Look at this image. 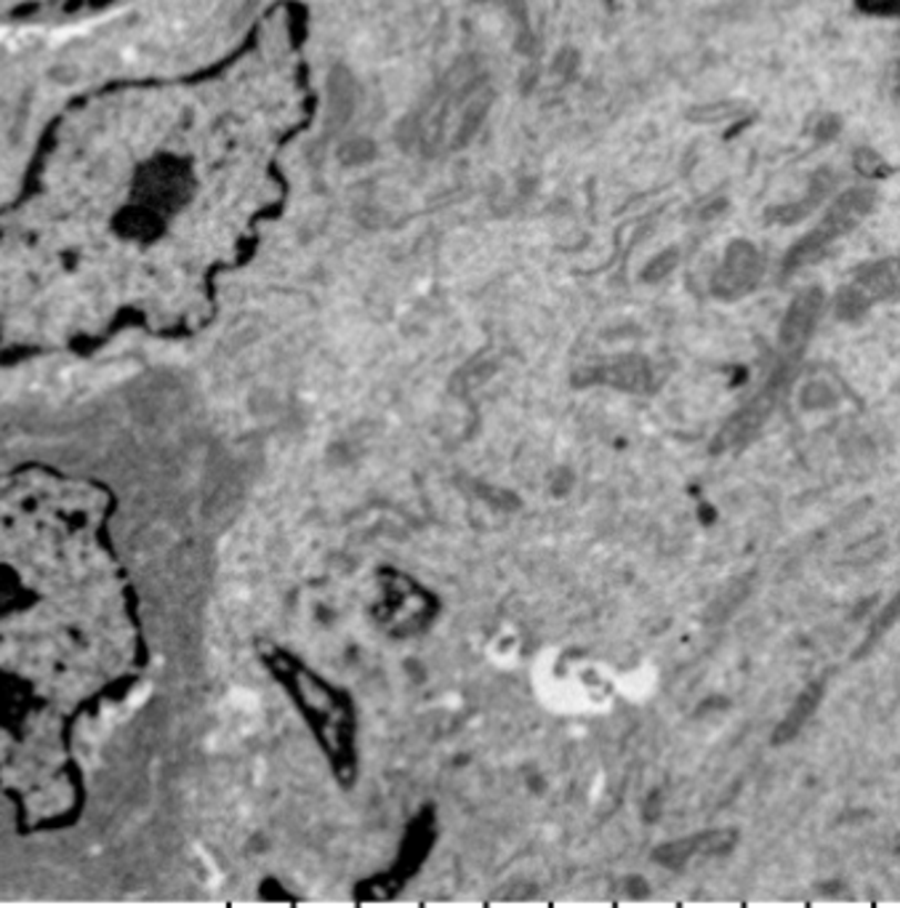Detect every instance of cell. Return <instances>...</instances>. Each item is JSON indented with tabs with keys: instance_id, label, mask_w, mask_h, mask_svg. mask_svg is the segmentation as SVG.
<instances>
[{
	"instance_id": "1",
	"label": "cell",
	"mask_w": 900,
	"mask_h": 908,
	"mask_svg": "<svg viewBox=\"0 0 900 908\" xmlns=\"http://www.w3.org/2000/svg\"><path fill=\"white\" fill-rule=\"evenodd\" d=\"M108 514L85 482L0 477V784L30 826L75 805L72 741L144 669Z\"/></svg>"
},
{
	"instance_id": "2",
	"label": "cell",
	"mask_w": 900,
	"mask_h": 908,
	"mask_svg": "<svg viewBox=\"0 0 900 908\" xmlns=\"http://www.w3.org/2000/svg\"><path fill=\"white\" fill-rule=\"evenodd\" d=\"M381 600L376 602V619L392 637H416L434 624L442 602L413 575L397 568L379 570Z\"/></svg>"
},
{
	"instance_id": "3",
	"label": "cell",
	"mask_w": 900,
	"mask_h": 908,
	"mask_svg": "<svg viewBox=\"0 0 900 908\" xmlns=\"http://www.w3.org/2000/svg\"><path fill=\"white\" fill-rule=\"evenodd\" d=\"M873 203H877V195L863 187L839 195L829 208V214L824 216V222H820L812 232H807L797 245H791V251L786 254L784 262V275H791V272L820 262L833 243L842 241L845 235H850V232L871 214Z\"/></svg>"
},
{
	"instance_id": "4",
	"label": "cell",
	"mask_w": 900,
	"mask_h": 908,
	"mask_svg": "<svg viewBox=\"0 0 900 908\" xmlns=\"http://www.w3.org/2000/svg\"><path fill=\"white\" fill-rule=\"evenodd\" d=\"M437 841V813L434 805H423L419 813L413 815L406 828V837L400 841V853H397L395 866L381 877L362 881L357 887V898L360 900H389L395 898L408 879H413L421 871L423 860L429 858Z\"/></svg>"
},
{
	"instance_id": "5",
	"label": "cell",
	"mask_w": 900,
	"mask_h": 908,
	"mask_svg": "<svg viewBox=\"0 0 900 908\" xmlns=\"http://www.w3.org/2000/svg\"><path fill=\"white\" fill-rule=\"evenodd\" d=\"M765 262L757 245L749 241H733L727 245L723 264L712 277V294L723 302H738V298L749 296L763 280Z\"/></svg>"
},
{
	"instance_id": "6",
	"label": "cell",
	"mask_w": 900,
	"mask_h": 908,
	"mask_svg": "<svg viewBox=\"0 0 900 908\" xmlns=\"http://www.w3.org/2000/svg\"><path fill=\"white\" fill-rule=\"evenodd\" d=\"M736 845H738L736 828H709V832L691 834V837L664 841V845L655 847L651 858L658 866L679 871V868H685L687 864H693V860L698 858H719V855H727Z\"/></svg>"
},
{
	"instance_id": "7",
	"label": "cell",
	"mask_w": 900,
	"mask_h": 908,
	"mask_svg": "<svg viewBox=\"0 0 900 908\" xmlns=\"http://www.w3.org/2000/svg\"><path fill=\"white\" fill-rule=\"evenodd\" d=\"M826 307V296L820 288H807L799 294L786 309L784 323H780V349L789 353L791 357H797L805 349V344L810 341L812 330H816L820 315H824Z\"/></svg>"
},
{
	"instance_id": "8",
	"label": "cell",
	"mask_w": 900,
	"mask_h": 908,
	"mask_svg": "<svg viewBox=\"0 0 900 908\" xmlns=\"http://www.w3.org/2000/svg\"><path fill=\"white\" fill-rule=\"evenodd\" d=\"M575 387H586V384H607V387L621 389V392H647L653 384L651 363L640 355H626L611 363V366H600L592 370H581L573 376Z\"/></svg>"
},
{
	"instance_id": "9",
	"label": "cell",
	"mask_w": 900,
	"mask_h": 908,
	"mask_svg": "<svg viewBox=\"0 0 900 908\" xmlns=\"http://www.w3.org/2000/svg\"><path fill=\"white\" fill-rule=\"evenodd\" d=\"M773 406H776V387L757 395L749 406L730 416V421H727L717 432V437H714L712 453H725V450H733L744 446V442H749L751 437L765 427L767 416L773 414Z\"/></svg>"
},
{
	"instance_id": "10",
	"label": "cell",
	"mask_w": 900,
	"mask_h": 908,
	"mask_svg": "<svg viewBox=\"0 0 900 908\" xmlns=\"http://www.w3.org/2000/svg\"><path fill=\"white\" fill-rule=\"evenodd\" d=\"M820 698H824V680L812 682V685H807L805 691L799 693V698L794 701V706L786 712V717L780 720L776 733H773V746H784L797 738V735L802 733V727L810 722L812 714H816Z\"/></svg>"
},
{
	"instance_id": "11",
	"label": "cell",
	"mask_w": 900,
	"mask_h": 908,
	"mask_svg": "<svg viewBox=\"0 0 900 908\" xmlns=\"http://www.w3.org/2000/svg\"><path fill=\"white\" fill-rule=\"evenodd\" d=\"M833 184V176H831V169H820L816 176H812L810 182V190H807V195L802 201L791 203V205H776V208H767V218L776 224H797L802 222L805 216H810L812 211L818 208L820 203H824V197L829 195Z\"/></svg>"
},
{
	"instance_id": "12",
	"label": "cell",
	"mask_w": 900,
	"mask_h": 908,
	"mask_svg": "<svg viewBox=\"0 0 900 908\" xmlns=\"http://www.w3.org/2000/svg\"><path fill=\"white\" fill-rule=\"evenodd\" d=\"M856 288L869 298L871 304L887 302V298L898 296V262L896 258H884V262L877 264H866L863 269H858L856 275Z\"/></svg>"
},
{
	"instance_id": "13",
	"label": "cell",
	"mask_w": 900,
	"mask_h": 908,
	"mask_svg": "<svg viewBox=\"0 0 900 908\" xmlns=\"http://www.w3.org/2000/svg\"><path fill=\"white\" fill-rule=\"evenodd\" d=\"M330 94H334V118L339 123L349 121L355 110V81L349 78L347 70H336L334 81H330Z\"/></svg>"
},
{
	"instance_id": "14",
	"label": "cell",
	"mask_w": 900,
	"mask_h": 908,
	"mask_svg": "<svg viewBox=\"0 0 900 908\" xmlns=\"http://www.w3.org/2000/svg\"><path fill=\"white\" fill-rule=\"evenodd\" d=\"M871 302L866 298L856 285H845L842 290L837 294V302H833V309H837V317L839 320H847V323H856L869 313Z\"/></svg>"
},
{
	"instance_id": "15",
	"label": "cell",
	"mask_w": 900,
	"mask_h": 908,
	"mask_svg": "<svg viewBox=\"0 0 900 908\" xmlns=\"http://www.w3.org/2000/svg\"><path fill=\"white\" fill-rule=\"evenodd\" d=\"M677 264H679V248L661 251V254L653 256L651 262H647V267L642 269V280L645 283L666 280V277L677 269Z\"/></svg>"
},
{
	"instance_id": "16",
	"label": "cell",
	"mask_w": 900,
	"mask_h": 908,
	"mask_svg": "<svg viewBox=\"0 0 900 908\" xmlns=\"http://www.w3.org/2000/svg\"><path fill=\"white\" fill-rule=\"evenodd\" d=\"M341 157H344V163H352V165L368 163L376 157V147L368 142V139H355V142H349L347 147H344Z\"/></svg>"
},
{
	"instance_id": "17",
	"label": "cell",
	"mask_w": 900,
	"mask_h": 908,
	"mask_svg": "<svg viewBox=\"0 0 900 908\" xmlns=\"http://www.w3.org/2000/svg\"><path fill=\"white\" fill-rule=\"evenodd\" d=\"M858 9L866 11V14L892 17L898 14V0H858Z\"/></svg>"
},
{
	"instance_id": "18",
	"label": "cell",
	"mask_w": 900,
	"mask_h": 908,
	"mask_svg": "<svg viewBox=\"0 0 900 908\" xmlns=\"http://www.w3.org/2000/svg\"><path fill=\"white\" fill-rule=\"evenodd\" d=\"M856 165H858V171L860 174H873V171H887V165L879 161L877 155H873V152H869V150H860L858 155H856Z\"/></svg>"
},
{
	"instance_id": "19",
	"label": "cell",
	"mask_w": 900,
	"mask_h": 908,
	"mask_svg": "<svg viewBox=\"0 0 900 908\" xmlns=\"http://www.w3.org/2000/svg\"><path fill=\"white\" fill-rule=\"evenodd\" d=\"M621 887H624L626 898H647V895H651V890H647V881L642 877H628L621 881Z\"/></svg>"
},
{
	"instance_id": "20",
	"label": "cell",
	"mask_w": 900,
	"mask_h": 908,
	"mask_svg": "<svg viewBox=\"0 0 900 908\" xmlns=\"http://www.w3.org/2000/svg\"><path fill=\"white\" fill-rule=\"evenodd\" d=\"M839 129H842V123H839V118L837 115H829V118H824V121H820V125H818V136L820 139H833L839 134Z\"/></svg>"
}]
</instances>
